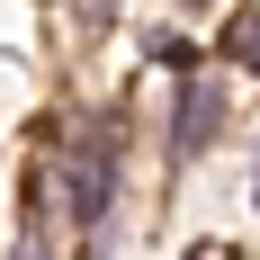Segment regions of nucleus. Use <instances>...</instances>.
I'll use <instances>...</instances> for the list:
<instances>
[{"label":"nucleus","instance_id":"1","mask_svg":"<svg viewBox=\"0 0 260 260\" xmlns=\"http://www.w3.org/2000/svg\"><path fill=\"white\" fill-rule=\"evenodd\" d=\"M215 126H224V99H215V81H188V90H180V126H171V153H207V144H215Z\"/></svg>","mask_w":260,"mask_h":260},{"label":"nucleus","instance_id":"2","mask_svg":"<svg viewBox=\"0 0 260 260\" xmlns=\"http://www.w3.org/2000/svg\"><path fill=\"white\" fill-rule=\"evenodd\" d=\"M224 54H234V63H251V72H260V0H251V9H242L234 27H224Z\"/></svg>","mask_w":260,"mask_h":260},{"label":"nucleus","instance_id":"3","mask_svg":"<svg viewBox=\"0 0 260 260\" xmlns=\"http://www.w3.org/2000/svg\"><path fill=\"white\" fill-rule=\"evenodd\" d=\"M63 9H72V27H108V9H117V0H63Z\"/></svg>","mask_w":260,"mask_h":260},{"label":"nucleus","instance_id":"4","mask_svg":"<svg viewBox=\"0 0 260 260\" xmlns=\"http://www.w3.org/2000/svg\"><path fill=\"white\" fill-rule=\"evenodd\" d=\"M180 9H198V0H180Z\"/></svg>","mask_w":260,"mask_h":260}]
</instances>
